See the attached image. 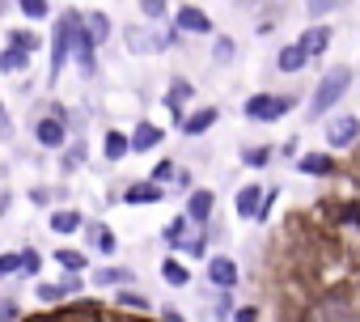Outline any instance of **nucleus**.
Segmentation results:
<instances>
[{
    "label": "nucleus",
    "instance_id": "nucleus-1",
    "mask_svg": "<svg viewBox=\"0 0 360 322\" xmlns=\"http://www.w3.org/2000/svg\"><path fill=\"white\" fill-rule=\"evenodd\" d=\"M352 81H356V72H352V64H330L322 77H318V85H314V94H309V106H305V115L309 119H326L343 98H347V89H352Z\"/></svg>",
    "mask_w": 360,
    "mask_h": 322
},
{
    "label": "nucleus",
    "instance_id": "nucleus-2",
    "mask_svg": "<svg viewBox=\"0 0 360 322\" xmlns=\"http://www.w3.org/2000/svg\"><path fill=\"white\" fill-rule=\"evenodd\" d=\"M30 140L43 148V153H60L72 136H68V123H64V102H39L34 115H30Z\"/></svg>",
    "mask_w": 360,
    "mask_h": 322
},
{
    "label": "nucleus",
    "instance_id": "nucleus-3",
    "mask_svg": "<svg viewBox=\"0 0 360 322\" xmlns=\"http://www.w3.org/2000/svg\"><path fill=\"white\" fill-rule=\"evenodd\" d=\"M81 22V9H64L51 26V60H47V89L60 85L68 60H72V26Z\"/></svg>",
    "mask_w": 360,
    "mask_h": 322
},
{
    "label": "nucleus",
    "instance_id": "nucleus-4",
    "mask_svg": "<svg viewBox=\"0 0 360 322\" xmlns=\"http://www.w3.org/2000/svg\"><path fill=\"white\" fill-rule=\"evenodd\" d=\"M297 110V98L292 94H250L246 102H242V115L250 119V123H280L284 115H292Z\"/></svg>",
    "mask_w": 360,
    "mask_h": 322
},
{
    "label": "nucleus",
    "instance_id": "nucleus-5",
    "mask_svg": "<svg viewBox=\"0 0 360 322\" xmlns=\"http://www.w3.org/2000/svg\"><path fill=\"white\" fill-rule=\"evenodd\" d=\"M68 64L77 68L81 85H94V81H98V72H102V64H98V43L89 39L85 22H77V26H72V60H68Z\"/></svg>",
    "mask_w": 360,
    "mask_h": 322
},
{
    "label": "nucleus",
    "instance_id": "nucleus-6",
    "mask_svg": "<svg viewBox=\"0 0 360 322\" xmlns=\"http://www.w3.org/2000/svg\"><path fill=\"white\" fill-rule=\"evenodd\" d=\"M322 131H326V153H347L360 144V119L356 115H330Z\"/></svg>",
    "mask_w": 360,
    "mask_h": 322
},
{
    "label": "nucleus",
    "instance_id": "nucleus-7",
    "mask_svg": "<svg viewBox=\"0 0 360 322\" xmlns=\"http://www.w3.org/2000/svg\"><path fill=\"white\" fill-rule=\"evenodd\" d=\"M81 238H85V255H102V259H115L119 255V233L106 225V221H89L85 217V225H81Z\"/></svg>",
    "mask_w": 360,
    "mask_h": 322
},
{
    "label": "nucleus",
    "instance_id": "nucleus-8",
    "mask_svg": "<svg viewBox=\"0 0 360 322\" xmlns=\"http://www.w3.org/2000/svg\"><path fill=\"white\" fill-rule=\"evenodd\" d=\"M347 314H352L347 297H343V292H326V297L309 301L297 322H347Z\"/></svg>",
    "mask_w": 360,
    "mask_h": 322
},
{
    "label": "nucleus",
    "instance_id": "nucleus-9",
    "mask_svg": "<svg viewBox=\"0 0 360 322\" xmlns=\"http://www.w3.org/2000/svg\"><path fill=\"white\" fill-rule=\"evenodd\" d=\"M169 26H174L178 34H195V39H212V34H217V22H212L200 5H178L174 18H169Z\"/></svg>",
    "mask_w": 360,
    "mask_h": 322
},
{
    "label": "nucleus",
    "instance_id": "nucleus-10",
    "mask_svg": "<svg viewBox=\"0 0 360 322\" xmlns=\"http://www.w3.org/2000/svg\"><path fill=\"white\" fill-rule=\"evenodd\" d=\"M183 217H187L195 229L212 225V217H217V191H212V187H191V191H187V204H183Z\"/></svg>",
    "mask_w": 360,
    "mask_h": 322
},
{
    "label": "nucleus",
    "instance_id": "nucleus-11",
    "mask_svg": "<svg viewBox=\"0 0 360 322\" xmlns=\"http://www.w3.org/2000/svg\"><path fill=\"white\" fill-rule=\"evenodd\" d=\"M204 276H208L212 288H238V284H242V267H238V259H233V255H221V250L204 259Z\"/></svg>",
    "mask_w": 360,
    "mask_h": 322
},
{
    "label": "nucleus",
    "instance_id": "nucleus-12",
    "mask_svg": "<svg viewBox=\"0 0 360 322\" xmlns=\"http://www.w3.org/2000/svg\"><path fill=\"white\" fill-rule=\"evenodd\" d=\"M191 102H195V81H191V77H183V72H174V77H169V85H165L161 106H165V110L174 115V123H178V119L187 115V106H191Z\"/></svg>",
    "mask_w": 360,
    "mask_h": 322
},
{
    "label": "nucleus",
    "instance_id": "nucleus-13",
    "mask_svg": "<svg viewBox=\"0 0 360 322\" xmlns=\"http://www.w3.org/2000/svg\"><path fill=\"white\" fill-rule=\"evenodd\" d=\"M221 123V106H195V110H187L183 119H178V136H187V140H200V136H208L212 127Z\"/></svg>",
    "mask_w": 360,
    "mask_h": 322
},
{
    "label": "nucleus",
    "instance_id": "nucleus-14",
    "mask_svg": "<svg viewBox=\"0 0 360 322\" xmlns=\"http://www.w3.org/2000/svg\"><path fill=\"white\" fill-rule=\"evenodd\" d=\"M165 195H169V187H157V183H148V179H136V183H127L115 200L127 204V208H153V204H161Z\"/></svg>",
    "mask_w": 360,
    "mask_h": 322
},
{
    "label": "nucleus",
    "instance_id": "nucleus-15",
    "mask_svg": "<svg viewBox=\"0 0 360 322\" xmlns=\"http://www.w3.org/2000/svg\"><path fill=\"white\" fill-rule=\"evenodd\" d=\"M81 225H85V212H81L77 204H56V208H47V233H56V238H77Z\"/></svg>",
    "mask_w": 360,
    "mask_h": 322
},
{
    "label": "nucleus",
    "instance_id": "nucleus-16",
    "mask_svg": "<svg viewBox=\"0 0 360 322\" xmlns=\"http://www.w3.org/2000/svg\"><path fill=\"white\" fill-rule=\"evenodd\" d=\"M56 157H60V161H56L60 179H72V174H81V170L89 166V140H85V136H72Z\"/></svg>",
    "mask_w": 360,
    "mask_h": 322
},
{
    "label": "nucleus",
    "instance_id": "nucleus-17",
    "mask_svg": "<svg viewBox=\"0 0 360 322\" xmlns=\"http://www.w3.org/2000/svg\"><path fill=\"white\" fill-rule=\"evenodd\" d=\"M292 170H297L301 179H330V174L339 170V161H335V153L318 148V153H301V157L292 161Z\"/></svg>",
    "mask_w": 360,
    "mask_h": 322
},
{
    "label": "nucleus",
    "instance_id": "nucleus-18",
    "mask_svg": "<svg viewBox=\"0 0 360 322\" xmlns=\"http://www.w3.org/2000/svg\"><path fill=\"white\" fill-rule=\"evenodd\" d=\"M161 140H165V127H157L153 119H140L131 131H127V148L140 157V153H153V148H161Z\"/></svg>",
    "mask_w": 360,
    "mask_h": 322
},
{
    "label": "nucleus",
    "instance_id": "nucleus-19",
    "mask_svg": "<svg viewBox=\"0 0 360 322\" xmlns=\"http://www.w3.org/2000/svg\"><path fill=\"white\" fill-rule=\"evenodd\" d=\"M85 276H89L94 288H127V284H136V271L123 267V263H102V267H94Z\"/></svg>",
    "mask_w": 360,
    "mask_h": 322
},
{
    "label": "nucleus",
    "instance_id": "nucleus-20",
    "mask_svg": "<svg viewBox=\"0 0 360 322\" xmlns=\"http://www.w3.org/2000/svg\"><path fill=\"white\" fill-rule=\"evenodd\" d=\"M297 47L305 51V60H309V64H314V60H322V56H326V47H330V26H322V22L305 26V30H301V39H297Z\"/></svg>",
    "mask_w": 360,
    "mask_h": 322
},
{
    "label": "nucleus",
    "instance_id": "nucleus-21",
    "mask_svg": "<svg viewBox=\"0 0 360 322\" xmlns=\"http://www.w3.org/2000/svg\"><path fill=\"white\" fill-rule=\"evenodd\" d=\"M191 233H195V225H191L183 212H178V217H169V221L161 225V242L169 246V255H183V246L191 242Z\"/></svg>",
    "mask_w": 360,
    "mask_h": 322
},
{
    "label": "nucleus",
    "instance_id": "nucleus-22",
    "mask_svg": "<svg viewBox=\"0 0 360 322\" xmlns=\"http://www.w3.org/2000/svg\"><path fill=\"white\" fill-rule=\"evenodd\" d=\"M127 157H131L127 131H123V127H106V131H102V161H106V166H123Z\"/></svg>",
    "mask_w": 360,
    "mask_h": 322
},
{
    "label": "nucleus",
    "instance_id": "nucleus-23",
    "mask_svg": "<svg viewBox=\"0 0 360 322\" xmlns=\"http://www.w3.org/2000/svg\"><path fill=\"white\" fill-rule=\"evenodd\" d=\"M263 191H267V187H259V183L238 187V195H233V212H238L242 221H255V217H259V208H263Z\"/></svg>",
    "mask_w": 360,
    "mask_h": 322
},
{
    "label": "nucleus",
    "instance_id": "nucleus-24",
    "mask_svg": "<svg viewBox=\"0 0 360 322\" xmlns=\"http://www.w3.org/2000/svg\"><path fill=\"white\" fill-rule=\"evenodd\" d=\"M51 263H60L64 276H85L89 271V255L81 246H56L51 250Z\"/></svg>",
    "mask_w": 360,
    "mask_h": 322
},
{
    "label": "nucleus",
    "instance_id": "nucleus-25",
    "mask_svg": "<svg viewBox=\"0 0 360 322\" xmlns=\"http://www.w3.org/2000/svg\"><path fill=\"white\" fill-rule=\"evenodd\" d=\"M30 68H34V56L18 51V47H9V43L0 47V77H13V81H18V77H26Z\"/></svg>",
    "mask_w": 360,
    "mask_h": 322
},
{
    "label": "nucleus",
    "instance_id": "nucleus-26",
    "mask_svg": "<svg viewBox=\"0 0 360 322\" xmlns=\"http://www.w3.org/2000/svg\"><path fill=\"white\" fill-rule=\"evenodd\" d=\"M81 22H85L89 39H94L98 47H106V43L115 39V22H110V13H102V9H89V13H81Z\"/></svg>",
    "mask_w": 360,
    "mask_h": 322
},
{
    "label": "nucleus",
    "instance_id": "nucleus-27",
    "mask_svg": "<svg viewBox=\"0 0 360 322\" xmlns=\"http://www.w3.org/2000/svg\"><path fill=\"white\" fill-rule=\"evenodd\" d=\"M26 200L34 204V208H56V204H68V187L64 183H34L30 191H26Z\"/></svg>",
    "mask_w": 360,
    "mask_h": 322
},
{
    "label": "nucleus",
    "instance_id": "nucleus-28",
    "mask_svg": "<svg viewBox=\"0 0 360 322\" xmlns=\"http://www.w3.org/2000/svg\"><path fill=\"white\" fill-rule=\"evenodd\" d=\"M157 271H161V284H169V288H187L191 284V267L178 259V255H165Z\"/></svg>",
    "mask_w": 360,
    "mask_h": 322
},
{
    "label": "nucleus",
    "instance_id": "nucleus-29",
    "mask_svg": "<svg viewBox=\"0 0 360 322\" xmlns=\"http://www.w3.org/2000/svg\"><path fill=\"white\" fill-rule=\"evenodd\" d=\"M305 68H309V60H305V51H301L297 43H284V47L276 51V72L297 77V72H305Z\"/></svg>",
    "mask_w": 360,
    "mask_h": 322
},
{
    "label": "nucleus",
    "instance_id": "nucleus-30",
    "mask_svg": "<svg viewBox=\"0 0 360 322\" xmlns=\"http://www.w3.org/2000/svg\"><path fill=\"white\" fill-rule=\"evenodd\" d=\"M43 276V250L39 246H18V280H39Z\"/></svg>",
    "mask_w": 360,
    "mask_h": 322
},
{
    "label": "nucleus",
    "instance_id": "nucleus-31",
    "mask_svg": "<svg viewBox=\"0 0 360 322\" xmlns=\"http://www.w3.org/2000/svg\"><path fill=\"white\" fill-rule=\"evenodd\" d=\"M115 309H131V314H153V301L136 288V284H127V288H115Z\"/></svg>",
    "mask_w": 360,
    "mask_h": 322
},
{
    "label": "nucleus",
    "instance_id": "nucleus-32",
    "mask_svg": "<svg viewBox=\"0 0 360 322\" xmlns=\"http://www.w3.org/2000/svg\"><path fill=\"white\" fill-rule=\"evenodd\" d=\"M5 43L18 47V51H26V56H39V51H43V39H39L34 30H26V26H9V30H5Z\"/></svg>",
    "mask_w": 360,
    "mask_h": 322
},
{
    "label": "nucleus",
    "instance_id": "nucleus-33",
    "mask_svg": "<svg viewBox=\"0 0 360 322\" xmlns=\"http://www.w3.org/2000/svg\"><path fill=\"white\" fill-rule=\"evenodd\" d=\"M34 301L43 305V309H56V305H64L68 297H64V288H60V280H34Z\"/></svg>",
    "mask_w": 360,
    "mask_h": 322
},
{
    "label": "nucleus",
    "instance_id": "nucleus-34",
    "mask_svg": "<svg viewBox=\"0 0 360 322\" xmlns=\"http://www.w3.org/2000/svg\"><path fill=\"white\" fill-rule=\"evenodd\" d=\"M238 157H242V166H250V170H263V166H271L276 148H271V144H246Z\"/></svg>",
    "mask_w": 360,
    "mask_h": 322
},
{
    "label": "nucleus",
    "instance_id": "nucleus-35",
    "mask_svg": "<svg viewBox=\"0 0 360 322\" xmlns=\"http://www.w3.org/2000/svg\"><path fill=\"white\" fill-rule=\"evenodd\" d=\"M233 60H238V43L229 34H212V64L217 68H229Z\"/></svg>",
    "mask_w": 360,
    "mask_h": 322
},
{
    "label": "nucleus",
    "instance_id": "nucleus-36",
    "mask_svg": "<svg viewBox=\"0 0 360 322\" xmlns=\"http://www.w3.org/2000/svg\"><path fill=\"white\" fill-rule=\"evenodd\" d=\"M13 5L26 22H47L51 18V0H13Z\"/></svg>",
    "mask_w": 360,
    "mask_h": 322
},
{
    "label": "nucleus",
    "instance_id": "nucleus-37",
    "mask_svg": "<svg viewBox=\"0 0 360 322\" xmlns=\"http://www.w3.org/2000/svg\"><path fill=\"white\" fill-rule=\"evenodd\" d=\"M136 5H140V18L153 22V26H161L165 13H169V0H136Z\"/></svg>",
    "mask_w": 360,
    "mask_h": 322
},
{
    "label": "nucleus",
    "instance_id": "nucleus-38",
    "mask_svg": "<svg viewBox=\"0 0 360 322\" xmlns=\"http://www.w3.org/2000/svg\"><path fill=\"white\" fill-rule=\"evenodd\" d=\"M174 174H178V161H174V157H161L157 166H153V174H148V183H157V187H169V183H174Z\"/></svg>",
    "mask_w": 360,
    "mask_h": 322
},
{
    "label": "nucleus",
    "instance_id": "nucleus-39",
    "mask_svg": "<svg viewBox=\"0 0 360 322\" xmlns=\"http://www.w3.org/2000/svg\"><path fill=\"white\" fill-rule=\"evenodd\" d=\"M26 314H22V301H18V292H0V322H22Z\"/></svg>",
    "mask_w": 360,
    "mask_h": 322
},
{
    "label": "nucleus",
    "instance_id": "nucleus-40",
    "mask_svg": "<svg viewBox=\"0 0 360 322\" xmlns=\"http://www.w3.org/2000/svg\"><path fill=\"white\" fill-rule=\"evenodd\" d=\"M233 305H238V301H233V288H217V292H212V314H217L221 322H229Z\"/></svg>",
    "mask_w": 360,
    "mask_h": 322
},
{
    "label": "nucleus",
    "instance_id": "nucleus-41",
    "mask_svg": "<svg viewBox=\"0 0 360 322\" xmlns=\"http://www.w3.org/2000/svg\"><path fill=\"white\" fill-rule=\"evenodd\" d=\"M339 5H343V0H305V13H309L314 22H322V18H326V13H335Z\"/></svg>",
    "mask_w": 360,
    "mask_h": 322
},
{
    "label": "nucleus",
    "instance_id": "nucleus-42",
    "mask_svg": "<svg viewBox=\"0 0 360 322\" xmlns=\"http://www.w3.org/2000/svg\"><path fill=\"white\" fill-rule=\"evenodd\" d=\"M0 280H18V246L0 250Z\"/></svg>",
    "mask_w": 360,
    "mask_h": 322
},
{
    "label": "nucleus",
    "instance_id": "nucleus-43",
    "mask_svg": "<svg viewBox=\"0 0 360 322\" xmlns=\"http://www.w3.org/2000/svg\"><path fill=\"white\" fill-rule=\"evenodd\" d=\"M85 284H89L85 276H60V288H64V297H68V301H72V297H81V292H85Z\"/></svg>",
    "mask_w": 360,
    "mask_h": 322
},
{
    "label": "nucleus",
    "instance_id": "nucleus-44",
    "mask_svg": "<svg viewBox=\"0 0 360 322\" xmlns=\"http://www.w3.org/2000/svg\"><path fill=\"white\" fill-rule=\"evenodd\" d=\"M9 140H13V119H9L5 98H0V144H9Z\"/></svg>",
    "mask_w": 360,
    "mask_h": 322
},
{
    "label": "nucleus",
    "instance_id": "nucleus-45",
    "mask_svg": "<svg viewBox=\"0 0 360 322\" xmlns=\"http://www.w3.org/2000/svg\"><path fill=\"white\" fill-rule=\"evenodd\" d=\"M229 322H259V305H233Z\"/></svg>",
    "mask_w": 360,
    "mask_h": 322
},
{
    "label": "nucleus",
    "instance_id": "nucleus-46",
    "mask_svg": "<svg viewBox=\"0 0 360 322\" xmlns=\"http://www.w3.org/2000/svg\"><path fill=\"white\" fill-rule=\"evenodd\" d=\"M339 221H343V225H356V229H360V204H343V208H339Z\"/></svg>",
    "mask_w": 360,
    "mask_h": 322
},
{
    "label": "nucleus",
    "instance_id": "nucleus-47",
    "mask_svg": "<svg viewBox=\"0 0 360 322\" xmlns=\"http://www.w3.org/2000/svg\"><path fill=\"white\" fill-rule=\"evenodd\" d=\"M169 187H178V191H191V187H195L191 170H183V166H178V174H174V183H169Z\"/></svg>",
    "mask_w": 360,
    "mask_h": 322
},
{
    "label": "nucleus",
    "instance_id": "nucleus-48",
    "mask_svg": "<svg viewBox=\"0 0 360 322\" xmlns=\"http://www.w3.org/2000/svg\"><path fill=\"white\" fill-rule=\"evenodd\" d=\"M22 322H72V318H68V314H64V309L56 305L51 314H39V318H22Z\"/></svg>",
    "mask_w": 360,
    "mask_h": 322
},
{
    "label": "nucleus",
    "instance_id": "nucleus-49",
    "mask_svg": "<svg viewBox=\"0 0 360 322\" xmlns=\"http://www.w3.org/2000/svg\"><path fill=\"white\" fill-rule=\"evenodd\" d=\"M9 208H13V191H0V221L9 217Z\"/></svg>",
    "mask_w": 360,
    "mask_h": 322
},
{
    "label": "nucleus",
    "instance_id": "nucleus-50",
    "mask_svg": "<svg viewBox=\"0 0 360 322\" xmlns=\"http://www.w3.org/2000/svg\"><path fill=\"white\" fill-rule=\"evenodd\" d=\"M161 322H187V318H183V314H178L174 305H165V309H161Z\"/></svg>",
    "mask_w": 360,
    "mask_h": 322
}]
</instances>
